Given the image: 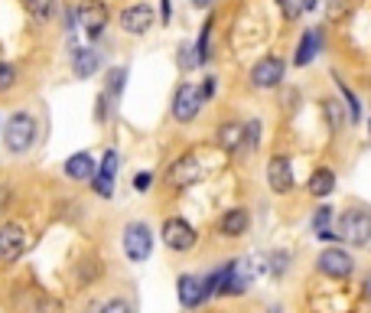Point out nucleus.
Wrapping results in <instances>:
<instances>
[{"mask_svg": "<svg viewBox=\"0 0 371 313\" xmlns=\"http://www.w3.org/2000/svg\"><path fill=\"white\" fill-rule=\"evenodd\" d=\"M36 134H39V124L36 118L29 111H13L3 124V144H7V151L13 157H23V153L33 151V144H36Z\"/></svg>", "mask_w": 371, "mask_h": 313, "instance_id": "nucleus-1", "label": "nucleus"}, {"mask_svg": "<svg viewBox=\"0 0 371 313\" xmlns=\"http://www.w3.org/2000/svg\"><path fill=\"white\" fill-rule=\"evenodd\" d=\"M215 274H219V291H215V297H241V294H247V287L254 281V271L245 265V258L225 261L221 267H215Z\"/></svg>", "mask_w": 371, "mask_h": 313, "instance_id": "nucleus-2", "label": "nucleus"}, {"mask_svg": "<svg viewBox=\"0 0 371 313\" xmlns=\"http://www.w3.org/2000/svg\"><path fill=\"white\" fill-rule=\"evenodd\" d=\"M335 235L349 242L352 248H365L371 245V212L368 209H345L339 216V228Z\"/></svg>", "mask_w": 371, "mask_h": 313, "instance_id": "nucleus-3", "label": "nucleus"}, {"mask_svg": "<svg viewBox=\"0 0 371 313\" xmlns=\"http://www.w3.org/2000/svg\"><path fill=\"white\" fill-rule=\"evenodd\" d=\"M121 248H124V255H127V261L143 265L153 255V228L147 222H127L121 235Z\"/></svg>", "mask_w": 371, "mask_h": 313, "instance_id": "nucleus-4", "label": "nucleus"}, {"mask_svg": "<svg viewBox=\"0 0 371 313\" xmlns=\"http://www.w3.org/2000/svg\"><path fill=\"white\" fill-rule=\"evenodd\" d=\"M160 238L163 245L170 248V251H180V255H186V251H192L196 248V242H199V232L186 222L182 216H166L160 225Z\"/></svg>", "mask_w": 371, "mask_h": 313, "instance_id": "nucleus-5", "label": "nucleus"}, {"mask_svg": "<svg viewBox=\"0 0 371 313\" xmlns=\"http://www.w3.org/2000/svg\"><path fill=\"white\" fill-rule=\"evenodd\" d=\"M286 76V62L280 56H264L257 59L251 72H247V82L257 88V92H270V88H280Z\"/></svg>", "mask_w": 371, "mask_h": 313, "instance_id": "nucleus-6", "label": "nucleus"}, {"mask_svg": "<svg viewBox=\"0 0 371 313\" xmlns=\"http://www.w3.org/2000/svg\"><path fill=\"white\" fill-rule=\"evenodd\" d=\"M75 13H78V27L85 29V36L92 39V43L105 36L108 20H111V10H108L105 0H82L75 7Z\"/></svg>", "mask_w": 371, "mask_h": 313, "instance_id": "nucleus-7", "label": "nucleus"}, {"mask_svg": "<svg viewBox=\"0 0 371 313\" xmlns=\"http://www.w3.org/2000/svg\"><path fill=\"white\" fill-rule=\"evenodd\" d=\"M205 176V167H202L199 157H192V153H182L176 160L170 163V170H166V183H170L173 190H189L196 183Z\"/></svg>", "mask_w": 371, "mask_h": 313, "instance_id": "nucleus-8", "label": "nucleus"}, {"mask_svg": "<svg viewBox=\"0 0 371 313\" xmlns=\"http://www.w3.org/2000/svg\"><path fill=\"white\" fill-rule=\"evenodd\" d=\"M316 271L326 277H333V281H345V277H352V271H355V258L349 255L345 248L329 245L316 258Z\"/></svg>", "mask_w": 371, "mask_h": 313, "instance_id": "nucleus-9", "label": "nucleus"}, {"mask_svg": "<svg viewBox=\"0 0 371 313\" xmlns=\"http://www.w3.org/2000/svg\"><path fill=\"white\" fill-rule=\"evenodd\" d=\"M29 245V232L23 222H3L0 225V265H13L17 258H23Z\"/></svg>", "mask_w": 371, "mask_h": 313, "instance_id": "nucleus-10", "label": "nucleus"}, {"mask_svg": "<svg viewBox=\"0 0 371 313\" xmlns=\"http://www.w3.org/2000/svg\"><path fill=\"white\" fill-rule=\"evenodd\" d=\"M117 23L127 36H147L157 23V10H153V4H131V7L121 10Z\"/></svg>", "mask_w": 371, "mask_h": 313, "instance_id": "nucleus-11", "label": "nucleus"}, {"mask_svg": "<svg viewBox=\"0 0 371 313\" xmlns=\"http://www.w3.org/2000/svg\"><path fill=\"white\" fill-rule=\"evenodd\" d=\"M202 95H199V85H192V82H182L180 88H176V95H173V118L180 124H189L199 118L202 111Z\"/></svg>", "mask_w": 371, "mask_h": 313, "instance_id": "nucleus-12", "label": "nucleus"}, {"mask_svg": "<svg viewBox=\"0 0 371 313\" xmlns=\"http://www.w3.org/2000/svg\"><path fill=\"white\" fill-rule=\"evenodd\" d=\"M267 186L270 193L277 196H286V193H293L296 180H293V163L286 153H274L270 160H267Z\"/></svg>", "mask_w": 371, "mask_h": 313, "instance_id": "nucleus-13", "label": "nucleus"}, {"mask_svg": "<svg viewBox=\"0 0 371 313\" xmlns=\"http://www.w3.org/2000/svg\"><path fill=\"white\" fill-rule=\"evenodd\" d=\"M319 53H323V29H319V27L303 29V36H300V43H296V53H293V66L296 69L310 66V62H313Z\"/></svg>", "mask_w": 371, "mask_h": 313, "instance_id": "nucleus-14", "label": "nucleus"}, {"mask_svg": "<svg viewBox=\"0 0 371 313\" xmlns=\"http://www.w3.org/2000/svg\"><path fill=\"white\" fill-rule=\"evenodd\" d=\"M247 228H251V216H247L245 206H231L219 216V235L221 238H241V235H247Z\"/></svg>", "mask_w": 371, "mask_h": 313, "instance_id": "nucleus-15", "label": "nucleus"}, {"mask_svg": "<svg viewBox=\"0 0 371 313\" xmlns=\"http://www.w3.org/2000/svg\"><path fill=\"white\" fill-rule=\"evenodd\" d=\"M176 297H180V307L186 310H196V307L205 304V287H202L199 274H180L176 281Z\"/></svg>", "mask_w": 371, "mask_h": 313, "instance_id": "nucleus-16", "label": "nucleus"}, {"mask_svg": "<svg viewBox=\"0 0 371 313\" xmlns=\"http://www.w3.org/2000/svg\"><path fill=\"white\" fill-rule=\"evenodd\" d=\"M62 173H66L68 180H75V183H88V180H95L98 163H95V157H92L88 151H78V153H72V157H66Z\"/></svg>", "mask_w": 371, "mask_h": 313, "instance_id": "nucleus-17", "label": "nucleus"}, {"mask_svg": "<svg viewBox=\"0 0 371 313\" xmlns=\"http://www.w3.org/2000/svg\"><path fill=\"white\" fill-rule=\"evenodd\" d=\"M215 144H219L225 153L245 151V124H238V121H221L219 131H215Z\"/></svg>", "mask_w": 371, "mask_h": 313, "instance_id": "nucleus-18", "label": "nucleus"}, {"mask_svg": "<svg viewBox=\"0 0 371 313\" xmlns=\"http://www.w3.org/2000/svg\"><path fill=\"white\" fill-rule=\"evenodd\" d=\"M101 69V56H98L92 46L85 49H72V72H75L78 82H85V78H92Z\"/></svg>", "mask_w": 371, "mask_h": 313, "instance_id": "nucleus-19", "label": "nucleus"}, {"mask_svg": "<svg viewBox=\"0 0 371 313\" xmlns=\"http://www.w3.org/2000/svg\"><path fill=\"white\" fill-rule=\"evenodd\" d=\"M333 190H335V173L329 170V167H316V170L310 173L306 193L316 196V200H326V196H333Z\"/></svg>", "mask_w": 371, "mask_h": 313, "instance_id": "nucleus-20", "label": "nucleus"}, {"mask_svg": "<svg viewBox=\"0 0 371 313\" xmlns=\"http://www.w3.org/2000/svg\"><path fill=\"white\" fill-rule=\"evenodd\" d=\"M23 4V10H27L33 20H39V23H49V20H56L59 13V0H20Z\"/></svg>", "mask_w": 371, "mask_h": 313, "instance_id": "nucleus-21", "label": "nucleus"}, {"mask_svg": "<svg viewBox=\"0 0 371 313\" xmlns=\"http://www.w3.org/2000/svg\"><path fill=\"white\" fill-rule=\"evenodd\" d=\"M124 88H127V66H111L105 72V95L117 102L124 95Z\"/></svg>", "mask_w": 371, "mask_h": 313, "instance_id": "nucleus-22", "label": "nucleus"}, {"mask_svg": "<svg viewBox=\"0 0 371 313\" xmlns=\"http://www.w3.org/2000/svg\"><path fill=\"white\" fill-rule=\"evenodd\" d=\"M333 78H335V88H339V95H342V104H345V114H349V121L358 124V121H362V104H358L355 92L345 85V78H339V76H333Z\"/></svg>", "mask_w": 371, "mask_h": 313, "instance_id": "nucleus-23", "label": "nucleus"}, {"mask_svg": "<svg viewBox=\"0 0 371 313\" xmlns=\"http://www.w3.org/2000/svg\"><path fill=\"white\" fill-rule=\"evenodd\" d=\"M212 27H215V17L209 13V20L202 23L199 43H196V59H199V66H205V62L212 59Z\"/></svg>", "mask_w": 371, "mask_h": 313, "instance_id": "nucleus-24", "label": "nucleus"}, {"mask_svg": "<svg viewBox=\"0 0 371 313\" xmlns=\"http://www.w3.org/2000/svg\"><path fill=\"white\" fill-rule=\"evenodd\" d=\"M92 193L101 196V200H111V196H115V173H105L101 167H98L95 180H92Z\"/></svg>", "mask_w": 371, "mask_h": 313, "instance_id": "nucleus-25", "label": "nucleus"}, {"mask_svg": "<svg viewBox=\"0 0 371 313\" xmlns=\"http://www.w3.org/2000/svg\"><path fill=\"white\" fill-rule=\"evenodd\" d=\"M33 313H66V304L56 294H36L33 297Z\"/></svg>", "mask_w": 371, "mask_h": 313, "instance_id": "nucleus-26", "label": "nucleus"}, {"mask_svg": "<svg viewBox=\"0 0 371 313\" xmlns=\"http://www.w3.org/2000/svg\"><path fill=\"white\" fill-rule=\"evenodd\" d=\"M323 111H326V118H329V127H333V131H339V127H342V118H349V114H345V104L335 102V98H326Z\"/></svg>", "mask_w": 371, "mask_h": 313, "instance_id": "nucleus-27", "label": "nucleus"}, {"mask_svg": "<svg viewBox=\"0 0 371 313\" xmlns=\"http://www.w3.org/2000/svg\"><path fill=\"white\" fill-rule=\"evenodd\" d=\"M349 13H352V0H329L326 4V20L329 23H342Z\"/></svg>", "mask_w": 371, "mask_h": 313, "instance_id": "nucleus-28", "label": "nucleus"}, {"mask_svg": "<svg viewBox=\"0 0 371 313\" xmlns=\"http://www.w3.org/2000/svg\"><path fill=\"white\" fill-rule=\"evenodd\" d=\"M17 82H20L17 69L10 66V62H3V59H0V95H7V92H13V88H17Z\"/></svg>", "mask_w": 371, "mask_h": 313, "instance_id": "nucleus-29", "label": "nucleus"}, {"mask_svg": "<svg viewBox=\"0 0 371 313\" xmlns=\"http://www.w3.org/2000/svg\"><path fill=\"white\" fill-rule=\"evenodd\" d=\"M277 7H280V13H284L286 23H296V20L306 13L303 0H277Z\"/></svg>", "mask_w": 371, "mask_h": 313, "instance_id": "nucleus-30", "label": "nucleus"}, {"mask_svg": "<svg viewBox=\"0 0 371 313\" xmlns=\"http://www.w3.org/2000/svg\"><path fill=\"white\" fill-rule=\"evenodd\" d=\"M329 222H333V206H319L313 212V232H323V228H329Z\"/></svg>", "mask_w": 371, "mask_h": 313, "instance_id": "nucleus-31", "label": "nucleus"}, {"mask_svg": "<svg viewBox=\"0 0 371 313\" xmlns=\"http://www.w3.org/2000/svg\"><path fill=\"white\" fill-rule=\"evenodd\" d=\"M261 144V121H247L245 124V151H254Z\"/></svg>", "mask_w": 371, "mask_h": 313, "instance_id": "nucleus-32", "label": "nucleus"}, {"mask_svg": "<svg viewBox=\"0 0 371 313\" xmlns=\"http://www.w3.org/2000/svg\"><path fill=\"white\" fill-rule=\"evenodd\" d=\"M101 313H133V304L124 300V297H111V300L101 304Z\"/></svg>", "mask_w": 371, "mask_h": 313, "instance_id": "nucleus-33", "label": "nucleus"}, {"mask_svg": "<svg viewBox=\"0 0 371 313\" xmlns=\"http://www.w3.org/2000/svg\"><path fill=\"white\" fill-rule=\"evenodd\" d=\"M108 118H111V98L101 92V95L95 98V121H98V124H105Z\"/></svg>", "mask_w": 371, "mask_h": 313, "instance_id": "nucleus-34", "label": "nucleus"}, {"mask_svg": "<svg viewBox=\"0 0 371 313\" xmlns=\"http://www.w3.org/2000/svg\"><path fill=\"white\" fill-rule=\"evenodd\" d=\"M286 267H290V255H286V251H274V255H270V274L280 277Z\"/></svg>", "mask_w": 371, "mask_h": 313, "instance_id": "nucleus-35", "label": "nucleus"}, {"mask_svg": "<svg viewBox=\"0 0 371 313\" xmlns=\"http://www.w3.org/2000/svg\"><path fill=\"white\" fill-rule=\"evenodd\" d=\"M180 66H182V69L199 66V59H196V46H189V43H182V46H180Z\"/></svg>", "mask_w": 371, "mask_h": 313, "instance_id": "nucleus-36", "label": "nucleus"}, {"mask_svg": "<svg viewBox=\"0 0 371 313\" xmlns=\"http://www.w3.org/2000/svg\"><path fill=\"white\" fill-rule=\"evenodd\" d=\"M150 186H153V173L150 170H140L137 176H133V190L137 193H147Z\"/></svg>", "mask_w": 371, "mask_h": 313, "instance_id": "nucleus-37", "label": "nucleus"}, {"mask_svg": "<svg viewBox=\"0 0 371 313\" xmlns=\"http://www.w3.org/2000/svg\"><path fill=\"white\" fill-rule=\"evenodd\" d=\"M215 85H219V82H215V76H205V82L199 85L202 102H212V95H215Z\"/></svg>", "mask_w": 371, "mask_h": 313, "instance_id": "nucleus-38", "label": "nucleus"}, {"mask_svg": "<svg viewBox=\"0 0 371 313\" xmlns=\"http://www.w3.org/2000/svg\"><path fill=\"white\" fill-rule=\"evenodd\" d=\"M173 20V0H160V23L166 27Z\"/></svg>", "mask_w": 371, "mask_h": 313, "instance_id": "nucleus-39", "label": "nucleus"}, {"mask_svg": "<svg viewBox=\"0 0 371 313\" xmlns=\"http://www.w3.org/2000/svg\"><path fill=\"white\" fill-rule=\"evenodd\" d=\"M362 297L371 300V271H365V277H362Z\"/></svg>", "mask_w": 371, "mask_h": 313, "instance_id": "nucleus-40", "label": "nucleus"}, {"mask_svg": "<svg viewBox=\"0 0 371 313\" xmlns=\"http://www.w3.org/2000/svg\"><path fill=\"white\" fill-rule=\"evenodd\" d=\"M316 238H319V242H335L339 235H335L333 228H323V232H316Z\"/></svg>", "mask_w": 371, "mask_h": 313, "instance_id": "nucleus-41", "label": "nucleus"}, {"mask_svg": "<svg viewBox=\"0 0 371 313\" xmlns=\"http://www.w3.org/2000/svg\"><path fill=\"white\" fill-rule=\"evenodd\" d=\"M189 4H192L196 10H209L212 4H215V0H189Z\"/></svg>", "mask_w": 371, "mask_h": 313, "instance_id": "nucleus-42", "label": "nucleus"}, {"mask_svg": "<svg viewBox=\"0 0 371 313\" xmlns=\"http://www.w3.org/2000/svg\"><path fill=\"white\" fill-rule=\"evenodd\" d=\"M303 7L306 10H316V7H319V0H303Z\"/></svg>", "mask_w": 371, "mask_h": 313, "instance_id": "nucleus-43", "label": "nucleus"}, {"mask_svg": "<svg viewBox=\"0 0 371 313\" xmlns=\"http://www.w3.org/2000/svg\"><path fill=\"white\" fill-rule=\"evenodd\" d=\"M368 137H371V118H368Z\"/></svg>", "mask_w": 371, "mask_h": 313, "instance_id": "nucleus-44", "label": "nucleus"}, {"mask_svg": "<svg viewBox=\"0 0 371 313\" xmlns=\"http://www.w3.org/2000/svg\"><path fill=\"white\" fill-rule=\"evenodd\" d=\"M0 134H3V121H0Z\"/></svg>", "mask_w": 371, "mask_h": 313, "instance_id": "nucleus-45", "label": "nucleus"}]
</instances>
